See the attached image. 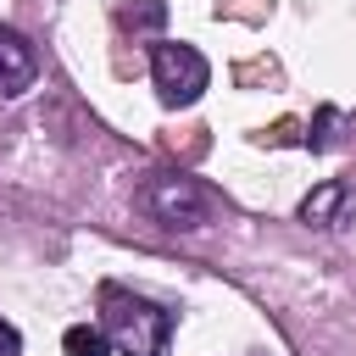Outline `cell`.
Listing matches in <instances>:
<instances>
[{
	"mask_svg": "<svg viewBox=\"0 0 356 356\" xmlns=\"http://www.w3.org/2000/svg\"><path fill=\"white\" fill-rule=\"evenodd\" d=\"M100 328L117 356H167L172 345V312L117 284H100Z\"/></svg>",
	"mask_w": 356,
	"mask_h": 356,
	"instance_id": "1",
	"label": "cell"
},
{
	"mask_svg": "<svg viewBox=\"0 0 356 356\" xmlns=\"http://www.w3.org/2000/svg\"><path fill=\"white\" fill-rule=\"evenodd\" d=\"M139 206H145L161 228H172V234H189V228H206V222H211V195H206V184L189 178V172H156V178L139 189Z\"/></svg>",
	"mask_w": 356,
	"mask_h": 356,
	"instance_id": "2",
	"label": "cell"
},
{
	"mask_svg": "<svg viewBox=\"0 0 356 356\" xmlns=\"http://www.w3.org/2000/svg\"><path fill=\"white\" fill-rule=\"evenodd\" d=\"M150 83H156L161 106L184 111V106H195V100L206 95L211 67H206V56H200L195 44H184V39H161V44H150Z\"/></svg>",
	"mask_w": 356,
	"mask_h": 356,
	"instance_id": "3",
	"label": "cell"
},
{
	"mask_svg": "<svg viewBox=\"0 0 356 356\" xmlns=\"http://www.w3.org/2000/svg\"><path fill=\"white\" fill-rule=\"evenodd\" d=\"M306 228H345L350 217H356V189L345 184V178H328V184H317L306 200H300V211H295Z\"/></svg>",
	"mask_w": 356,
	"mask_h": 356,
	"instance_id": "4",
	"label": "cell"
},
{
	"mask_svg": "<svg viewBox=\"0 0 356 356\" xmlns=\"http://www.w3.org/2000/svg\"><path fill=\"white\" fill-rule=\"evenodd\" d=\"M33 78H39V56H33V44H28L17 28H0V100L28 95Z\"/></svg>",
	"mask_w": 356,
	"mask_h": 356,
	"instance_id": "5",
	"label": "cell"
},
{
	"mask_svg": "<svg viewBox=\"0 0 356 356\" xmlns=\"http://www.w3.org/2000/svg\"><path fill=\"white\" fill-rule=\"evenodd\" d=\"M61 350H67V356H111V339H106V328H95V323H72V328L61 334Z\"/></svg>",
	"mask_w": 356,
	"mask_h": 356,
	"instance_id": "6",
	"label": "cell"
},
{
	"mask_svg": "<svg viewBox=\"0 0 356 356\" xmlns=\"http://www.w3.org/2000/svg\"><path fill=\"white\" fill-rule=\"evenodd\" d=\"M161 22H167V0H122V28L161 33Z\"/></svg>",
	"mask_w": 356,
	"mask_h": 356,
	"instance_id": "7",
	"label": "cell"
},
{
	"mask_svg": "<svg viewBox=\"0 0 356 356\" xmlns=\"http://www.w3.org/2000/svg\"><path fill=\"white\" fill-rule=\"evenodd\" d=\"M334 128H339V111L323 106V111H317V134H312L306 145H312V150H328V145H334Z\"/></svg>",
	"mask_w": 356,
	"mask_h": 356,
	"instance_id": "8",
	"label": "cell"
},
{
	"mask_svg": "<svg viewBox=\"0 0 356 356\" xmlns=\"http://www.w3.org/2000/svg\"><path fill=\"white\" fill-rule=\"evenodd\" d=\"M0 356H22V334H17L6 317H0Z\"/></svg>",
	"mask_w": 356,
	"mask_h": 356,
	"instance_id": "9",
	"label": "cell"
}]
</instances>
